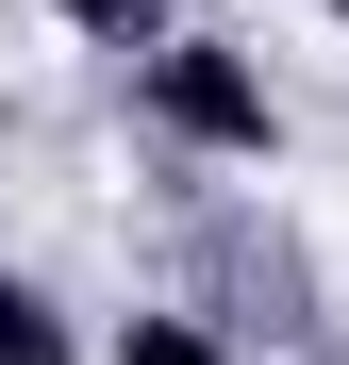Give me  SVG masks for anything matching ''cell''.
Here are the masks:
<instances>
[{"instance_id": "obj_3", "label": "cell", "mask_w": 349, "mask_h": 365, "mask_svg": "<svg viewBox=\"0 0 349 365\" xmlns=\"http://www.w3.org/2000/svg\"><path fill=\"white\" fill-rule=\"evenodd\" d=\"M0 365H84L67 299H50V282H17V266H0Z\"/></svg>"}, {"instance_id": "obj_2", "label": "cell", "mask_w": 349, "mask_h": 365, "mask_svg": "<svg viewBox=\"0 0 349 365\" xmlns=\"http://www.w3.org/2000/svg\"><path fill=\"white\" fill-rule=\"evenodd\" d=\"M100 365H233V332L200 316V299H150V316H116V349Z\"/></svg>"}, {"instance_id": "obj_5", "label": "cell", "mask_w": 349, "mask_h": 365, "mask_svg": "<svg viewBox=\"0 0 349 365\" xmlns=\"http://www.w3.org/2000/svg\"><path fill=\"white\" fill-rule=\"evenodd\" d=\"M333 17H349V0H333Z\"/></svg>"}, {"instance_id": "obj_1", "label": "cell", "mask_w": 349, "mask_h": 365, "mask_svg": "<svg viewBox=\"0 0 349 365\" xmlns=\"http://www.w3.org/2000/svg\"><path fill=\"white\" fill-rule=\"evenodd\" d=\"M133 116H150V150H183V166H266L283 150V100H266V67L233 34H166L133 67Z\"/></svg>"}, {"instance_id": "obj_4", "label": "cell", "mask_w": 349, "mask_h": 365, "mask_svg": "<svg viewBox=\"0 0 349 365\" xmlns=\"http://www.w3.org/2000/svg\"><path fill=\"white\" fill-rule=\"evenodd\" d=\"M50 17H67L84 50H116V67H150V50L183 34V17H166V0H50Z\"/></svg>"}]
</instances>
